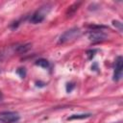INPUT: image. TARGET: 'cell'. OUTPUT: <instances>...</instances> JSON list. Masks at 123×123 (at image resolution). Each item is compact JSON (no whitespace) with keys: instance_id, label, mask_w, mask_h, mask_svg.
<instances>
[{"instance_id":"obj_1","label":"cell","mask_w":123,"mask_h":123,"mask_svg":"<svg viewBox=\"0 0 123 123\" xmlns=\"http://www.w3.org/2000/svg\"><path fill=\"white\" fill-rule=\"evenodd\" d=\"M80 35H81V31H80L79 28L74 27V28L68 29V30H66L64 33H62V34L60 36L59 40H58V43H59V44L66 43V42H68V41H71V40L77 38Z\"/></svg>"},{"instance_id":"obj_2","label":"cell","mask_w":123,"mask_h":123,"mask_svg":"<svg viewBox=\"0 0 123 123\" xmlns=\"http://www.w3.org/2000/svg\"><path fill=\"white\" fill-rule=\"evenodd\" d=\"M91 30L88 33V39L92 42H100L108 38V36L106 33H104L100 28H103V26H90Z\"/></svg>"},{"instance_id":"obj_3","label":"cell","mask_w":123,"mask_h":123,"mask_svg":"<svg viewBox=\"0 0 123 123\" xmlns=\"http://www.w3.org/2000/svg\"><path fill=\"white\" fill-rule=\"evenodd\" d=\"M20 119V116L15 111L0 112V123H15Z\"/></svg>"},{"instance_id":"obj_4","label":"cell","mask_w":123,"mask_h":123,"mask_svg":"<svg viewBox=\"0 0 123 123\" xmlns=\"http://www.w3.org/2000/svg\"><path fill=\"white\" fill-rule=\"evenodd\" d=\"M122 72H123V58L121 56H118L115 60V63H114L112 80L115 82L120 81L122 78Z\"/></svg>"},{"instance_id":"obj_5","label":"cell","mask_w":123,"mask_h":123,"mask_svg":"<svg viewBox=\"0 0 123 123\" xmlns=\"http://www.w3.org/2000/svg\"><path fill=\"white\" fill-rule=\"evenodd\" d=\"M46 6L44 7H41L39 10L36 11L30 17V22L33 23V24H37V23H40L44 20L46 14H47V11H46Z\"/></svg>"},{"instance_id":"obj_6","label":"cell","mask_w":123,"mask_h":123,"mask_svg":"<svg viewBox=\"0 0 123 123\" xmlns=\"http://www.w3.org/2000/svg\"><path fill=\"white\" fill-rule=\"evenodd\" d=\"M91 114L90 113H79V114H72L67 117V120H75V119H84L89 117Z\"/></svg>"},{"instance_id":"obj_7","label":"cell","mask_w":123,"mask_h":123,"mask_svg":"<svg viewBox=\"0 0 123 123\" xmlns=\"http://www.w3.org/2000/svg\"><path fill=\"white\" fill-rule=\"evenodd\" d=\"M81 5V2H78V3H74V4H72L69 8H68V10H67V12H66V14H67V16H70V15H72L77 10H78V8H79V6Z\"/></svg>"},{"instance_id":"obj_8","label":"cell","mask_w":123,"mask_h":123,"mask_svg":"<svg viewBox=\"0 0 123 123\" xmlns=\"http://www.w3.org/2000/svg\"><path fill=\"white\" fill-rule=\"evenodd\" d=\"M36 64L38 65V66H40V67H42V68H48L50 66L49 62L47 60H45V59H39V60H37L36 62Z\"/></svg>"},{"instance_id":"obj_9","label":"cell","mask_w":123,"mask_h":123,"mask_svg":"<svg viewBox=\"0 0 123 123\" xmlns=\"http://www.w3.org/2000/svg\"><path fill=\"white\" fill-rule=\"evenodd\" d=\"M16 72H17V74L20 76V78H24L25 75H26V70H25V68H18V69L16 70Z\"/></svg>"},{"instance_id":"obj_10","label":"cell","mask_w":123,"mask_h":123,"mask_svg":"<svg viewBox=\"0 0 123 123\" xmlns=\"http://www.w3.org/2000/svg\"><path fill=\"white\" fill-rule=\"evenodd\" d=\"M112 24L115 26V27H117L118 28V30L121 32L122 31V23L120 22V21H117V20H113L112 21Z\"/></svg>"},{"instance_id":"obj_11","label":"cell","mask_w":123,"mask_h":123,"mask_svg":"<svg viewBox=\"0 0 123 123\" xmlns=\"http://www.w3.org/2000/svg\"><path fill=\"white\" fill-rule=\"evenodd\" d=\"M96 52H97V50H89V51H87L88 58H89V59H91V58L94 56V53H96Z\"/></svg>"},{"instance_id":"obj_12","label":"cell","mask_w":123,"mask_h":123,"mask_svg":"<svg viewBox=\"0 0 123 123\" xmlns=\"http://www.w3.org/2000/svg\"><path fill=\"white\" fill-rule=\"evenodd\" d=\"M2 98H3V95H2V92L0 91V101L2 100Z\"/></svg>"}]
</instances>
